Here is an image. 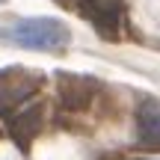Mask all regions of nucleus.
Instances as JSON below:
<instances>
[{"mask_svg": "<svg viewBox=\"0 0 160 160\" xmlns=\"http://www.w3.org/2000/svg\"><path fill=\"white\" fill-rule=\"evenodd\" d=\"M45 116H48V104L42 101V98L33 101V104L27 101L24 107H18L15 113L6 116V131H9V137L27 151L30 142H33L42 133V128H45Z\"/></svg>", "mask_w": 160, "mask_h": 160, "instance_id": "7ed1b4c3", "label": "nucleus"}, {"mask_svg": "<svg viewBox=\"0 0 160 160\" xmlns=\"http://www.w3.org/2000/svg\"><path fill=\"white\" fill-rule=\"evenodd\" d=\"M0 39L30 51H62L71 42V33L57 18H24L0 33Z\"/></svg>", "mask_w": 160, "mask_h": 160, "instance_id": "f257e3e1", "label": "nucleus"}, {"mask_svg": "<svg viewBox=\"0 0 160 160\" xmlns=\"http://www.w3.org/2000/svg\"><path fill=\"white\" fill-rule=\"evenodd\" d=\"M45 86V74L30 68H3L0 71V119L15 113Z\"/></svg>", "mask_w": 160, "mask_h": 160, "instance_id": "f03ea898", "label": "nucleus"}, {"mask_svg": "<svg viewBox=\"0 0 160 160\" xmlns=\"http://www.w3.org/2000/svg\"><path fill=\"white\" fill-rule=\"evenodd\" d=\"M57 92H59V104L71 113H83L95 104V95L101 92V83L95 77L86 74H71V71H59L57 77Z\"/></svg>", "mask_w": 160, "mask_h": 160, "instance_id": "20e7f679", "label": "nucleus"}, {"mask_svg": "<svg viewBox=\"0 0 160 160\" xmlns=\"http://www.w3.org/2000/svg\"><path fill=\"white\" fill-rule=\"evenodd\" d=\"M80 12L95 24V30L104 39H116L119 27H122L125 3L122 0H80Z\"/></svg>", "mask_w": 160, "mask_h": 160, "instance_id": "39448f33", "label": "nucleus"}, {"mask_svg": "<svg viewBox=\"0 0 160 160\" xmlns=\"http://www.w3.org/2000/svg\"><path fill=\"white\" fill-rule=\"evenodd\" d=\"M137 145L160 151V98H142L137 104Z\"/></svg>", "mask_w": 160, "mask_h": 160, "instance_id": "423d86ee", "label": "nucleus"}]
</instances>
